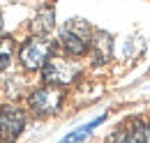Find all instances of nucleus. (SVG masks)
<instances>
[{
    "instance_id": "f257e3e1",
    "label": "nucleus",
    "mask_w": 150,
    "mask_h": 143,
    "mask_svg": "<svg viewBox=\"0 0 150 143\" xmlns=\"http://www.w3.org/2000/svg\"><path fill=\"white\" fill-rule=\"evenodd\" d=\"M56 55V42L51 37L30 35L19 49V62L25 72H42L44 65Z\"/></svg>"
},
{
    "instance_id": "f03ea898",
    "label": "nucleus",
    "mask_w": 150,
    "mask_h": 143,
    "mask_svg": "<svg viewBox=\"0 0 150 143\" xmlns=\"http://www.w3.org/2000/svg\"><path fill=\"white\" fill-rule=\"evenodd\" d=\"M93 28L88 21L83 18H72L62 25L60 35H58V44L62 46V51L69 58H79V55L88 53L90 49V39H93Z\"/></svg>"
},
{
    "instance_id": "7ed1b4c3",
    "label": "nucleus",
    "mask_w": 150,
    "mask_h": 143,
    "mask_svg": "<svg viewBox=\"0 0 150 143\" xmlns=\"http://www.w3.org/2000/svg\"><path fill=\"white\" fill-rule=\"evenodd\" d=\"M81 74V65L76 62L74 58H65V55H53L44 69H42V81L44 86H51V88H65V86H72Z\"/></svg>"
},
{
    "instance_id": "20e7f679",
    "label": "nucleus",
    "mask_w": 150,
    "mask_h": 143,
    "mask_svg": "<svg viewBox=\"0 0 150 143\" xmlns=\"http://www.w3.org/2000/svg\"><path fill=\"white\" fill-rule=\"evenodd\" d=\"M62 99H65V95H62V90H60V88L39 86V88H35L30 95H28V108H30L35 115H39V118H44V115H53V113L60 111Z\"/></svg>"
},
{
    "instance_id": "39448f33",
    "label": "nucleus",
    "mask_w": 150,
    "mask_h": 143,
    "mask_svg": "<svg viewBox=\"0 0 150 143\" xmlns=\"http://www.w3.org/2000/svg\"><path fill=\"white\" fill-rule=\"evenodd\" d=\"M28 122V113L16 104H2L0 106V139L14 143L23 134Z\"/></svg>"
},
{
    "instance_id": "423d86ee",
    "label": "nucleus",
    "mask_w": 150,
    "mask_h": 143,
    "mask_svg": "<svg viewBox=\"0 0 150 143\" xmlns=\"http://www.w3.org/2000/svg\"><path fill=\"white\" fill-rule=\"evenodd\" d=\"M88 51L93 58V65H106L113 58V37L106 30H95Z\"/></svg>"
},
{
    "instance_id": "0eeeda50",
    "label": "nucleus",
    "mask_w": 150,
    "mask_h": 143,
    "mask_svg": "<svg viewBox=\"0 0 150 143\" xmlns=\"http://www.w3.org/2000/svg\"><path fill=\"white\" fill-rule=\"evenodd\" d=\"M53 28H56V9L51 5L42 7L30 21V35H35V37H49V33Z\"/></svg>"
},
{
    "instance_id": "6e6552de",
    "label": "nucleus",
    "mask_w": 150,
    "mask_h": 143,
    "mask_svg": "<svg viewBox=\"0 0 150 143\" xmlns=\"http://www.w3.org/2000/svg\"><path fill=\"white\" fill-rule=\"evenodd\" d=\"M14 53H16V39L12 35H2L0 37V72H5L12 65Z\"/></svg>"
},
{
    "instance_id": "1a4fd4ad",
    "label": "nucleus",
    "mask_w": 150,
    "mask_h": 143,
    "mask_svg": "<svg viewBox=\"0 0 150 143\" xmlns=\"http://www.w3.org/2000/svg\"><path fill=\"white\" fill-rule=\"evenodd\" d=\"M125 132V143H148V134H146V125L141 120H129L127 127H122Z\"/></svg>"
},
{
    "instance_id": "9d476101",
    "label": "nucleus",
    "mask_w": 150,
    "mask_h": 143,
    "mask_svg": "<svg viewBox=\"0 0 150 143\" xmlns=\"http://www.w3.org/2000/svg\"><path fill=\"white\" fill-rule=\"evenodd\" d=\"M104 118H106V115L102 113L99 118H95L93 122H88V125H83V127H79V129H74L72 134H67V136H65V139H62L60 143H81V141H86V139H88V136L93 134V129H95V127L104 122Z\"/></svg>"
},
{
    "instance_id": "9b49d317",
    "label": "nucleus",
    "mask_w": 150,
    "mask_h": 143,
    "mask_svg": "<svg viewBox=\"0 0 150 143\" xmlns=\"http://www.w3.org/2000/svg\"><path fill=\"white\" fill-rule=\"evenodd\" d=\"M106 143H125V132H122V127L115 129V132H111V134L106 136Z\"/></svg>"
},
{
    "instance_id": "f8f14e48",
    "label": "nucleus",
    "mask_w": 150,
    "mask_h": 143,
    "mask_svg": "<svg viewBox=\"0 0 150 143\" xmlns=\"http://www.w3.org/2000/svg\"><path fill=\"white\" fill-rule=\"evenodd\" d=\"M146 134H148V139H150V122H148V127H146Z\"/></svg>"
},
{
    "instance_id": "ddd939ff",
    "label": "nucleus",
    "mask_w": 150,
    "mask_h": 143,
    "mask_svg": "<svg viewBox=\"0 0 150 143\" xmlns=\"http://www.w3.org/2000/svg\"><path fill=\"white\" fill-rule=\"evenodd\" d=\"M0 37H2V18H0Z\"/></svg>"
},
{
    "instance_id": "4468645a",
    "label": "nucleus",
    "mask_w": 150,
    "mask_h": 143,
    "mask_svg": "<svg viewBox=\"0 0 150 143\" xmlns=\"http://www.w3.org/2000/svg\"><path fill=\"white\" fill-rule=\"evenodd\" d=\"M0 143H7V141H5V139H0Z\"/></svg>"
}]
</instances>
